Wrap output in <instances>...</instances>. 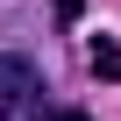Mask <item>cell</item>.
I'll return each mask as SVG.
<instances>
[{"mask_svg": "<svg viewBox=\"0 0 121 121\" xmlns=\"http://www.w3.org/2000/svg\"><path fill=\"white\" fill-rule=\"evenodd\" d=\"M0 121H50V78L22 50H0Z\"/></svg>", "mask_w": 121, "mask_h": 121, "instance_id": "cell-1", "label": "cell"}, {"mask_svg": "<svg viewBox=\"0 0 121 121\" xmlns=\"http://www.w3.org/2000/svg\"><path fill=\"white\" fill-rule=\"evenodd\" d=\"M57 121H93V114H86V107H64V114H57Z\"/></svg>", "mask_w": 121, "mask_h": 121, "instance_id": "cell-4", "label": "cell"}, {"mask_svg": "<svg viewBox=\"0 0 121 121\" xmlns=\"http://www.w3.org/2000/svg\"><path fill=\"white\" fill-rule=\"evenodd\" d=\"M78 14H86V0H50V22L57 29H78Z\"/></svg>", "mask_w": 121, "mask_h": 121, "instance_id": "cell-3", "label": "cell"}, {"mask_svg": "<svg viewBox=\"0 0 121 121\" xmlns=\"http://www.w3.org/2000/svg\"><path fill=\"white\" fill-rule=\"evenodd\" d=\"M86 57H93L86 71H93L100 86H121V43H114V36H93V50H86Z\"/></svg>", "mask_w": 121, "mask_h": 121, "instance_id": "cell-2", "label": "cell"}]
</instances>
